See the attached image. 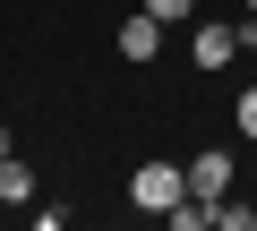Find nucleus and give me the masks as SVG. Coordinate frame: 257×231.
I'll return each instance as SVG.
<instances>
[{
    "mask_svg": "<svg viewBox=\"0 0 257 231\" xmlns=\"http://www.w3.org/2000/svg\"><path fill=\"white\" fill-rule=\"evenodd\" d=\"M189 197V163H138V171H128V205H138V214H172Z\"/></svg>",
    "mask_w": 257,
    "mask_h": 231,
    "instance_id": "obj_1",
    "label": "nucleus"
},
{
    "mask_svg": "<svg viewBox=\"0 0 257 231\" xmlns=\"http://www.w3.org/2000/svg\"><path fill=\"white\" fill-rule=\"evenodd\" d=\"M111 52H120L128 69H155V60H163V18H155V9L120 18V26H111Z\"/></svg>",
    "mask_w": 257,
    "mask_h": 231,
    "instance_id": "obj_2",
    "label": "nucleus"
},
{
    "mask_svg": "<svg viewBox=\"0 0 257 231\" xmlns=\"http://www.w3.org/2000/svg\"><path fill=\"white\" fill-rule=\"evenodd\" d=\"M189 60H197V69H231V60H240V18H231V26H223V18H197V26H189Z\"/></svg>",
    "mask_w": 257,
    "mask_h": 231,
    "instance_id": "obj_3",
    "label": "nucleus"
},
{
    "mask_svg": "<svg viewBox=\"0 0 257 231\" xmlns=\"http://www.w3.org/2000/svg\"><path fill=\"white\" fill-rule=\"evenodd\" d=\"M189 197H206V205H214V197H231V154H223V146L189 154Z\"/></svg>",
    "mask_w": 257,
    "mask_h": 231,
    "instance_id": "obj_4",
    "label": "nucleus"
},
{
    "mask_svg": "<svg viewBox=\"0 0 257 231\" xmlns=\"http://www.w3.org/2000/svg\"><path fill=\"white\" fill-rule=\"evenodd\" d=\"M0 205H35V171L9 154V163H0Z\"/></svg>",
    "mask_w": 257,
    "mask_h": 231,
    "instance_id": "obj_5",
    "label": "nucleus"
},
{
    "mask_svg": "<svg viewBox=\"0 0 257 231\" xmlns=\"http://www.w3.org/2000/svg\"><path fill=\"white\" fill-rule=\"evenodd\" d=\"M214 231H257V205L248 197H214Z\"/></svg>",
    "mask_w": 257,
    "mask_h": 231,
    "instance_id": "obj_6",
    "label": "nucleus"
},
{
    "mask_svg": "<svg viewBox=\"0 0 257 231\" xmlns=\"http://www.w3.org/2000/svg\"><path fill=\"white\" fill-rule=\"evenodd\" d=\"M138 9H155L163 26H197V0H138Z\"/></svg>",
    "mask_w": 257,
    "mask_h": 231,
    "instance_id": "obj_7",
    "label": "nucleus"
},
{
    "mask_svg": "<svg viewBox=\"0 0 257 231\" xmlns=\"http://www.w3.org/2000/svg\"><path fill=\"white\" fill-rule=\"evenodd\" d=\"M231 120H240V137H257V86H240V111H231Z\"/></svg>",
    "mask_w": 257,
    "mask_h": 231,
    "instance_id": "obj_8",
    "label": "nucleus"
},
{
    "mask_svg": "<svg viewBox=\"0 0 257 231\" xmlns=\"http://www.w3.org/2000/svg\"><path fill=\"white\" fill-rule=\"evenodd\" d=\"M240 52H257V9H240Z\"/></svg>",
    "mask_w": 257,
    "mask_h": 231,
    "instance_id": "obj_9",
    "label": "nucleus"
},
{
    "mask_svg": "<svg viewBox=\"0 0 257 231\" xmlns=\"http://www.w3.org/2000/svg\"><path fill=\"white\" fill-rule=\"evenodd\" d=\"M9 154H18V137H9V129H0V163H9Z\"/></svg>",
    "mask_w": 257,
    "mask_h": 231,
    "instance_id": "obj_10",
    "label": "nucleus"
},
{
    "mask_svg": "<svg viewBox=\"0 0 257 231\" xmlns=\"http://www.w3.org/2000/svg\"><path fill=\"white\" fill-rule=\"evenodd\" d=\"M248 9H257V0H248Z\"/></svg>",
    "mask_w": 257,
    "mask_h": 231,
    "instance_id": "obj_11",
    "label": "nucleus"
}]
</instances>
